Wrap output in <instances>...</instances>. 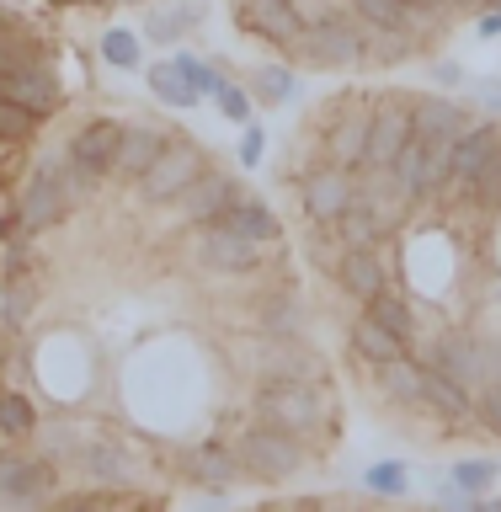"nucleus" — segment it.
Here are the masks:
<instances>
[{"label": "nucleus", "instance_id": "ea45409f", "mask_svg": "<svg viewBox=\"0 0 501 512\" xmlns=\"http://www.w3.org/2000/svg\"><path fill=\"white\" fill-rule=\"evenodd\" d=\"M363 491H368V496H390V502H395V496H406V491H411L406 459H374V464L363 470Z\"/></svg>", "mask_w": 501, "mask_h": 512}, {"label": "nucleus", "instance_id": "4c0bfd02", "mask_svg": "<svg viewBox=\"0 0 501 512\" xmlns=\"http://www.w3.org/2000/svg\"><path fill=\"white\" fill-rule=\"evenodd\" d=\"M422 54V38L416 32H368V64L390 70V64H406Z\"/></svg>", "mask_w": 501, "mask_h": 512}, {"label": "nucleus", "instance_id": "58836bf2", "mask_svg": "<svg viewBox=\"0 0 501 512\" xmlns=\"http://www.w3.org/2000/svg\"><path fill=\"white\" fill-rule=\"evenodd\" d=\"M304 320H310V310H304L299 294H272L267 310H262V331H272V336H304Z\"/></svg>", "mask_w": 501, "mask_h": 512}, {"label": "nucleus", "instance_id": "dca6fc26", "mask_svg": "<svg viewBox=\"0 0 501 512\" xmlns=\"http://www.w3.org/2000/svg\"><path fill=\"white\" fill-rule=\"evenodd\" d=\"M0 96L32 107L38 118H54V112L64 107V86H59V75L48 70V59H11V64H0Z\"/></svg>", "mask_w": 501, "mask_h": 512}, {"label": "nucleus", "instance_id": "3c124183", "mask_svg": "<svg viewBox=\"0 0 501 512\" xmlns=\"http://www.w3.org/2000/svg\"><path fill=\"white\" fill-rule=\"evenodd\" d=\"M454 11H480V0H454Z\"/></svg>", "mask_w": 501, "mask_h": 512}, {"label": "nucleus", "instance_id": "c03bdc74", "mask_svg": "<svg viewBox=\"0 0 501 512\" xmlns=\"http://www.w3.org/2000/svg\"><path fill=\"white\" fill-rule=\"evenodd\" d=\"M475 422L491 432V438H501V379L480 384L475 390Z\"/></svg>", "mask_w": 501, "mask_h": 512}, {"label": "nucleus", "instance_id": "49530a36", "mask_svg": "<svg viewBox=\"0 0 501 512\" xmlns=\"http://www.w3.org/2000/svg\"><path fill=\"white\" fill-rule=\"evenodd\" d=\"M475 107H486V118H501V75H491V80H475Z\"/></svg>", "mask_w": 501, "mask_h": 512}, {"label": "nucleus", "instance_id": "f704fd0d", "mask_svg": "<svg viewBox=\"0 0 501 512\" xmlns=\"http://www.w3.org/2000/svg\"><path fill=\"white\" fill-rule=\"evenodd\" d=\"M496 475H501V459H486V454H464L459 464H448V480L464 491V496H491V486H496Z\"/></svg>", "mask_w": 501, "mask_h": 512}, {"label": "nucleus", "instance_id": "412c9836", "mask_svg": "<svg viewBox=\"0 0 501 512\" xmlns=\"http://www.w3.org/2000/svg\"><path fill=\"white\" fill-rule=\"evenodd\" d=\"M475 123L470 102H454V96L443 91H427V96H411V128L432 144H454L464 139V128Z\"/></svg>", "mask_w": 501, "mask_h": 512}, {"label": "nucleus", "instance_id": "8fccbe9b", "mask_svg": "<svg viewBox=\"0 0 501 512\" xmlns=\"http://www.w3.org/2000/svg\"><path fill=\"white\" fill-rule=\"evenodd\" d=\"M480 507H486V512H501V496H480Z\"/></svg>", "mask_w": 501, "mask_h": 512}, {"label": "nucleus", "instance_id": "aec40b11", "mask_svg": "<svg viewBox=\"0 0 501 512\" xmlns=\"http://www.w3.org/2000/svg\"><path fill=\"white\" fill-rule=\"evenodd\" d=\"M331 278H336V288H342L347 299L368 304L379 288H390V251L384 246H347Z\"/></svg>", "mask_w": 501, "mask_h": 512}, {"label": "nucleus", "instance_id": "f257e3e1", "mask_svg": "<svg viewBox=\"0 0 501 512\" xmlns=\"http://www.w3.org/2000/svg\"><path fill=\"white\" fill-rule=\"evenodd\" d=\"M251 416H256V422H267V427L294 432L299 443H310L320 454V448L331 443L336 400L326 390V379H256Z\"/></svg>", "mask_w": 501, "mask_h": 512}, {"label": "nucleus", "instance_id": "7c9ffc66", "mask_svg": "<svg viewBox=\"0 0 501 512\" xmlns=\"http://www.w3.org/2000/svg\"><path fill=\"white\" fill-rule=\"evenodd\" d=\"M336 235H342V246H390V224L368 198H352L347 214H336Z\"/></svg>", "mask_w": 501, "mask_h": 512}, {"label": "nucleus", "instance_id": "72a5a7b5", "mask_svg": "<svg viewBox=\"0 0 501 512\" xmlns=\"http://www.w3.org/2000/svg\"><path fill=\"white\" fill-rule=\"evenodd\" d=\"M144 80H150V91H155V102H166L171 112H192V107H198V102H203V96H198V91H192V86H187V75H182V70H176V64H171V59H160V64H150V70H144Z\"/></svg>", "mask_w": 501, "mask_h": 512}, {"label": "nucleus", "instance_id": "c85d7f7f", "mask_svg": "<svg viewBox=\"0 0 501 512\" xmlns=\"http://www.w3.org/2000/svg\"><path fill=\"white\" fill-rule=\"evenodd\" d=\"M363 310L374 315L379 326H390V331H395L406 347H416V336H422V320H416V304H411V294H400V288L390 283V288H379V294L368 299Z\"/></svg>", "mask_w": 501, "mask_h": 512}, {"label": "nucleus", "instance_id": "b1692460", "mask_svg": "<svg viewBox=\"0 0 501 512\" xmlns=\"http://www.w3.org/2000/svg\"><path fill=\"white\" fill-rule=\"evenodd\" d=\"M368 379H374V390H379L384 406H395V411H422V358L400 352V358L379 363Z\"/></svg>", "mask_w": 501, "mask_h": 512}, {"label": "nucleus", "instance_id": "393cba45", "mask_svg": "<svg viewBox=\"0 0 501 512\" xmlns=\"http://www.w3.org/2000/svg\"><path fill=\"white\" fill-rule=\"evenodd\" d=\"M331 128H320L326 134V160H336V166H363V150H368V102L363 107H336L331 112Z\"/></svg>", "mask_w": 501, "mask_h": 512}, {"label": "nucleus", "instance_id": "9b49d317", "mask_svg": "<svg viewBox=\"0 0 501 512\" xmlns=\"http://www.w3.org/2000/svg\"><path fill=\"white\" fill-rule=\"evenodd\" d=\"M411 134H416V128H411V96H400V91L374 96V102H368V150H363L358 171L395 166V155L406 150Z\"/></svg>", "mask_w": 501, "mask_h": 512}, {"label": "nucleus", "instance_id": "a18cd8bd", "mask_svg": "<svg viewBox=\"0 0 501 512\" xmlns=\"http://www.w3.org/2000/svg\"><path fill=\"white\" fill-rule=\"evenodd\" d=\"M235 160H240V171H262V160H267V128L262 123H246V134L235 144Z\"/></svg>", "mask_w": 501, "mask_h": 512}, {"label": "nucleus", "instance_id": "c756f323", "mask_svg": "<svg viewBox=\"0 0 501 512\" xmlns=\"http://www.w3.org/2000/svg\"><path fill=\"white\" fill-rule=\"evenodd\" d=\"M38 310V272H0V326L22 331Z\"/></svg>", "mask_w": 501, "mask_h": 512}, {"label": "nucleus", "instance_id": "e433bc0d", "mask_svg": "<svg viewBox=\"0 0 501 512\" xmlns=\"http://www.w3.org/2000/svg\"><path fill=\"white\" fill-rule=\"evenodd\" d=\"M96 54H102V64H112V70H144V38L128 27H107L102 43H96Z\"/></svg>", "mask_w": 501, "mask_h": 512}, {"label": "nucleus", "instance_id": "2eb2a0df", "mask_svg": "<svg viewBox=\"0 0 501 512\" xmlns=\"http://www.w3.org/2000/svg\"><path fill=\"white\" fill-rule=\"evenodd\" d=\"M64 470H80L91 486L128 491V486H134V475H139V464H134V448H128L123 438H112V432H86V443L75 448V459L64 464Z\"/></svg>", "mask_w": 501, "mask_h": 512}, {"label": "nucleus", "instance_id": "1a4fd4ad", "mask_svg": "<svg viewBox=\"0 0 501 512\" xmlns=\"http://www.w3.org/2000/svg\"><path fill=\"white\" fill-rule=\"evenodd\" d=\"M496 144H501V118H475L470 128H464V139H454V150H448L443 198L475 203V187H480V176H486V166H491Z\"/></svg>", "mask_w": 501, "mask_h": 512}, {"label": "nucleus", "instance_id": "2f4dec72", "mask_svg": "<svg viewBox=\"0 0 501 512\" xmlns=\"http://www.w3.org/2000/svg\"><path fill=\"white\" fill-rule=\"evenodd\" d=\"M246 91L256 107H288L299 96V75H294V64H256L246 75Z\"/></svg>", "mask_w": 501, "mask_h": 512}, {"label": "nucleus", "instance_id": "a211bd4d", "mask_svg": "<svg viewBox=\"0 0 501 512\" xmlns=\"http://www.w3.org/2000/svg\"><path fill=\"white\" fill-rule=\"evenodd\" d=\"M416 347H422L427 368H443L448 379L480 390L486 374H480V336L475 331H432V336H416Z\"/></svg>", "mask_w": 501, "mask_h": 512}, {"label": "nucleus", "instance_id": "39448f33", "mask_svg": "<svg viewBox=\"0 0 501 512\" xmlns=\"http://www.w3.org/2000/svg\"><path fill=\"white\" fill-rule=\"evenodd\" d=\"M235 454H240V470H246L251 480L278 486V480H294L299 470H310L315 448L299 443L294 432H283V427L256 422V427H240L235 432Z\"/></svg>", "mask_w": 501, "mask_h": 512}, {"label": "nucleus", "instance_id": "a19ab883", "mask_svg": "<svg viewBox=\"0 0 501 512\" xmlns=\"http://www.w3.org/2000/svg\"><path fill=\"white\" fill-rule=\"evenodd\" d=\"M171 64L187 75V86H192V91L208 96V102H214V96H219L224 86H230V75H224L214 59H198V54H171Z\"/></svg>", "mask_w": 501, "mask_h": 512}, {"label": "nucleus", "instance_id": "f3484780", "mask_svg": "<svg viewBox=\"0 0 501 512\" xmlns=\"http://www.w3.org/2000/svg\"><path fill=\"white\" fill-rule=\"evenodd\" d=\"M235 198H240V182H235V176H230V171H219V166H208L198 182L182 187L166 208H171V219L182 224V230H192V224L224 219V208H230Z\"/></svg>", "mask_w": 501, "mask_h": 512}, {"label": "nucleus", "instance_id": "20e7f679", "mask_svg": "<svg viewBox=\"0 0 501 512\" xmlns=\"http://www.w3.org/2000/svg\"><path fill=\"white\" fill-rule=\"evenodd\" d=\"M294 59L310 70H358L368 64V27L342 11H315L304 38L294 43Z\"/></svg>", "mask_w": 501, "mask_h": 512}, {"label": "nucleus", "instance_id": "473e14b6", "mask_svg": "<svg viewBox=\"0 0 501 512\" xmlns=\"http://www.w3.org/2000/svg\"><path fill=\"white\" fill-rule=\"evenodd\" d=\"M38 406H32V395L22 390H0V438H6L11 448L16 443H32V432H38Z\"/></svg>", "mask_w": 501, "mask_h": 512}, {"label": "nucleus", "instance_id": "f8f14e48", "mask_svg": "<svg viewBox=\"0 0 501 512\" xmlns=\"http://www.w3.org/2000/svg\"><path fill=\"white\" fill-rule=\"evenodd\" d=\"M235 27L294 54V43L310 27V11H304V0H235Z\"/></svg>", "mask_w": 501, "mask_h": 512}, {"label": "nucleus", "instance_id": "09e8293b", "mask_svg": "<svg viewBox=\"0 0 501 512\" xmlns=\"http://www.w3.org/2000/svg\"><path fill=\"white\" fill-rule=\"evenodd\" d=\"M475 32H480V38H501V11H480Z\"/></svg>", "mask_w": 501, "mask_h": 512}, {"label": "nucleus", "instance_id": "5fc2aeb1", "mask_svg": "<svg viewBox=\"0 0 501 512\" xmlns=\"http://www.w3.org/2000/svg\"><path fill=\"white\" fill-rule=\"evenodd\" d=\"M128 6H144V0H128Z\"/></svg>", "mask_w": 501, "mask_h": 512}, {"label": "nucleus", "instance_id": "f03ea898", "mask_svg": "<svg viewBox=\"0 0 501 512\" xmlns=\"http://www.w3.org/2000/svg\"><path fill=\"white\" fill-rule=\"evenodd\" d=\"M80 198H86V187L75 182L64 150H48V155L32 160L27 182H22V192H16V214H22V224L32 235H43V230H59Z\"/></svg>", "mask_w": 501, "mask_h": 512}, {"label": "nucleus", "instance_id": "de8ad7c7", "mask_svg": "<svg viewBox=\"0 0 501 512\" xmlns=\"http://www.w3.org/2000/svg\"><path fill=\"white\" fill-rule=\"evenodd\" d=\"M432 80H438V86H459V80H464V70H459L454 59H438V64H432Z\"/></svg>", "mask_w": 501, "mask_h": 512}, {"label": "nucleus", "instance_id": "0eeeda50", "mask_svg": "<svg viewBox=\"0 0 501 512\" xmlns=\"http://www.w3.org/2000/svg\"><path fill=\"white\" fill-rule=\"evenodd\" d=\"M118 139H123V118H86L75 128L70 139H64V160H70V171H75V182L80 187H102L112 182V155H118Z\"/></svg>", "mask_w": 501, "mask_h": 512}, {"label": "nucleus", "instance_id": "bb28decb", "mask_svg": "<svg viewBox=\"0 0 501 512\" xmlns=\"http://www.w3.org/2000/svg\"><path fill=\"white\" fill-rule=\"evenodd\" d=\"M224 224H230V230H240L246 240H256V246H283V224H278V214H272V208L262 203V198H251V192H240V198L224 208Z\"/></svg>", "mask_w": 501, "mask_h": 512}, {"label": "nucleus", "instance_id": "603ef678", "mask_svg": "<svg viewBox=\"0 0 501 512\" xmlns=\"http://www.w3.org/2000/svg\"><path fill=\"white\" fill-rule=\"evenodd\" d=\"M480 11H501V0H480Z\"/></svg>", "mask_w": 501, "mask_h": 512}, {"label": "nucleus", "instance_id": "cd10ccee", "mask_svg": "<svg viewBox=\"0 0 501 512\" xmlns=\"http://www.w3.org/2000/svg\"><path fill=\"white\" fill-rule=\"evenodd\" d=\"M203 6L198 0H176V6H166V11H150L144 16V27H139V38L144 43H160V48H171V43H182L187 32H198L203 27Z\"/></svg>", "mask_w": 501, "mask_h": 512}, {"label": "nucleus", "instance_id": "4468645a", "mask_svg": "<svg viewBox=\"0 0 501 512\" xmlns=\"http://www.w3.org/2000/svg\"><path fill=\"white\" fill-rule=\"evenodd\" d=\"M352 198H358V176L352 166H336V160H320L299 176V203L310 224H336V214H347Z\"/></svg>", "mask_w": 501, "mask_h": 512}, {"label": "nucleus", "instance_id": "9d476101", "mask_svg": "<svg viewBox=\"0 0 501 512\" xmlns=\"http://www.w3.org/2000/svg\"><path fill=\"white\" fill-rule=\"evenodd\" d=\"M64 486V464L48 454H0V507H43Z\"/></svg>", "mask_w": 501, "mask_h": 512}, {"label": "nucleus", "instance_id": "864d4df0", "mask_svg": "<svg viewBox=\"0 0 501 512\" xmlns=\"http://www.w3.org/2000/svg\"><path fill=\"white\" fill-rule=\"evenodd\" d=\"M6 448H11V443H6V438H0V454H6Z\"/></svg>", "mask_w": 501, "mask_h": 512}, {"label": "nucleus", "instance_id": "37998d69", "mask_svg": "<svg viewBox=\"0 0 501 512\" xmlns=\"http://www.w3.org/2000/svg\"><path fill=\"white\" fill-rule=\"evenodd\" d=\"M214 107L224 112V118H230V123H240V128H246L251 123V91H246V80H230V86H224L219 96H214Z\"/></svg>", "mask_w": 501, "mask_h": 512}, {"label": "nucleus", "instance_id": "6e6552de", "mask_svg": "<svg viewBox=\"0 0 501 512\" xmlns=\"http://www.w3.org/2000/svg\"><path fill=\"white\" fill-rule=\"evenodd\" d=\"M448 150H454V144H432L422 134H411L406 150L395 155L390 171H395V182H400V192H406L411 208H427V203L443 198V187H448Z\"/></svg>", "mask_w": 501, "mask_h": 512}, {"label": "nucleus", "instance_id": "423d86ee", "mask_svg": "<svg viewBox=\"0 0 501 512\" xmlns=\"http://www.w3.org/2000/svg\"><path fill=\"white\" fill-rule=\"evenodd\" d=\"M208 166H214V155H208L198 139H192V134H171L166 150L155 155V166L134 182V198H139L144 208H166L176 192L192 187Z\"/></svg>", "mask_w": 501, "mask_h": 512}, {"label": "nucleus", "instance_id": "79ce46f5", "mask_svg": "<svg viewBox=\"0 0 501 512\" xmlns=\"http://www.w3.org/2000/svg\"><path fill=\"white\" fill-rule=\"evenodd\" d=\"M38 112L11 102V96H0V144H11V150H22L27 139H38Z\"/></svg>", "mask_w": 501, "mask_h": 512}, {"label": "nucleus", "instance_id": "7ed1b4c3", "mask_svg": "<svg viewBox=\"0 0 501 512\" xmlns=\"http://www.w3.org/2000/svg\"><path fill=\"white\" fill-rule=\"evenodd\" d=\"M262 251L256 240H246L240 230H230L224 219H208V224H192L187 240H182V256L203 278H256L262 272Z\"/></svg>", "mask_w": 501, "mask_h": 512}, {"label": "nucleus", "instance_id": "4be33fe9", "mask_svg": "<svg viewBox=\"0 0 501 512\" xmlns=\"http://www.w3.org/2000/svg\"><path fill=\"white\" fill-rule=\"evenodd\" d=\"M171 128H155V123H123V139H118V155H112V182H128L134 187L144 171L155 166V155L166 150Z\"/></svg>", "mask_w": 501, "mask_h": 512}, {"label": "nucleus", "instance_id": "5701e85b", "mask_svg": "<svg viewBox=\"0 0 501 512\" xmlns=\"http://www.w3.org/2000/svg\"><path fill=\"white\" fill-rule=\"evenodd\" d=\"M422 411H432L438 422H475V390L459 379H448L443 368L422 363Z\"/></svg>", "mask_w": 501, "mask_h": 512}, {"label": "nucleus", "instance_id": "ddd939ff", "mask_svg": "<svg viewBox=\"0 0 501 512\" xmlns=\"http://www.w3.org/2000/svg\"><path fill=\"white\" fill-rule=\"evenodd\" d=\"M246 363L256 379H326L331 374L326 358L304 336H272V331H262V342L246 352Z\"/></svg>", "mask_w": 501, "mask_h": 512}, {"label": "nucleus", "instance_id": "6ab92c4d", "mask_svg": "<svg viewBox=\"0 0 501 512\" xmlns=\"http://www.w3.org/2000/svg\"><path fill=\"white\" fill-rule=\"evenodd\" d=\"M182 475L192 480V486H203L208 496H224V491H230L246 470H240L235 443H214V438H203V443L182 448Z\"/></svg>", "mask_w": 501, "mask_h": 512}, {"label": "nucleus", "instance_id": "a878e982", "mask_svg": "<svg viewBox=\"0 0 501 512\" xmlns=\"http://www.w3.org/2000/svg\"><path fill=\"white\" fill-rule=\"evenodd\" d=\"M347 347H352V358H358L368 374H374L379 363H390V358H400V352H411L406 342H400V336L390 331V326H379L374 315H352V326H347Z\"/></svg>", "mask_w": 501, "mask_h": 512}, {"label": "nucleus", "instance_id": "c9c22d12", "mask_svg": "<svg viewBox=\"0 0 501 512\" xmlns=\"http://www.w3.org/2000/svg\"><path fill=\"white\" fill-rule=\"evenodd\" d=\"M352 16H358L368 32H416L406 0H352Z\"/></svg>", "mask_w": 501, "mask_h": 512}]
</instances>
